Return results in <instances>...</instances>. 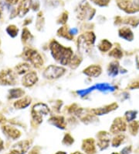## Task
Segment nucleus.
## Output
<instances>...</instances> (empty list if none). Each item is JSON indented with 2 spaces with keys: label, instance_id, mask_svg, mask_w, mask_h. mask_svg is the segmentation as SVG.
Masks as SVG:
<instances>
[{
  "label": "nucleus",
  "instance_id": "obj_1",
  "mask_svg": "<svg viewBox=\"0 0 139 154\" xmlns=\"http://www.w3.org/2000/svg\"><path fill=\"white\" fill-rule=\"evenodd\" d=\"M50 51L54 59L63 66L68 65L73 57L71 48L63 47L55 41L50 44Z\"/></svg>",
  "mask_w": 139,
  "mask_h": 154
},
{
  "label": "nucleus",
  "instance_id": "obj_2",
  "mask_svg": "<svg viewBox=\"0 0 139 154\" xmlns=\"http://www.w3.org/2000/svg\"><path fill=\"white\" fill-rule=\"evenodd\" d=\"M50 113L48 106L43 103H38L33 106L32 109V117L34 122L37 124H40L43 122V118Z\"/></svg>",
  "mask_w": 139,
  "mask_h": 154
},
{
  "label": "nucleus",
  "instance_id": "obj_3",
  "mask_svg": "<svg viewBox=\"0 0 139 154\" xmlns=\"http://www.w3.org/2000/svg\"><path fill=\"white\" fill-rule=\"evenodd\" d=\"M95 42V35L94 33H86L78 38V49L81 52L87 51Z\"/></svg>",
  "mask_w": 139,
  "mask_h": 154
},
{
  "label": "nucleus",
  "instance_id": "obj_4",
  "mask_svg": "<svg viewBox=\"0 0 139 154\" xmlns=\"http://www.w3.org/2000/svg\"><path fill=\"white\" fill-rule=\"evenodd\" d=\"M65 72H66V69L64 68L51 65L45 69L43 75L46 79L51 80V79H58L59 77L63 76Z\"/></svg>",
  "mask_w": 139,
  "mask_h": 154
},
{
  "label": "nucleus",
  "instance_id": "obj_5",
  "mask_svg": "<svg viewBox=\"0 0 139 154\" xmlns=\"http://www.w3.org/2000/svg\"><path fill=\"white\" fill-rule=\"evenodd\" d=\"M23 57L25 58L26 60H28L36 68H40L43 64V58L39 55V53L37 52L35 50L33 49H27L23 53Z\"/></svg>",
  "mask_w": 139,
  "mask_h": 154
},
{
  "label": "nucleus",
  "instance_id": "obj_6",
  "mask_svg": "<svg viewBox=\"0 0 139 154\" xmlns=\"http://www.w3.org/2000/svg\"><path fill=\"white\" fill-rule=\"evenodd\" d=\"M16 83V75L12 70H4L0 72V84L14 85Z\"/></svg>",
  "mask_w": 139,
  "mask_h": 154
},
{
  "label": "nucleus",
  "instance_id": "obj_7",
  "mask_svg": "<svg viewBox=\"0 0 139 154\" xmlns=\"http://www.w3.org/2000/svg\"><path fill=\"white\" fill-rule=\"evenodd\" d=\"M30 141H21L12 147L9 154H25L30 148Z\"/></svg>",
  "mask_w": 139,
  "mask_h": 154
},
{
  "label": "nucleus",
  "instance_id": "obj_8",
  "mask_svg": "<svg viewBox=\"0 0 139 154\" xmlns=\"http://www.w3.org/2000/svg\"><path fill=\"white\" fill-rule=\"evenodd\" d=\"M97 146L100 150L106 149L109 146L110 143V134L106 132H100L97 135Z\"/></svg>",
  "mask_w": 139,
  "mask_h": 154
},
{
  "label": "nucleus",
  "instance_id": "obj_9",
  "mask_svg": "<svg viewBox=\"0 0 139 154\" xmlns=\"http://www.w3.org/2000/svg\"><path fill=\"white\" fill-rule=\"evenodd\" d=\"M126 124L121 118H117L114 121L113 124L111 125V132L113 134H117L124 132L126 130Z\"/></svg>",
  "mask_w": 139,
  "mask_h": 154
},
{
  "label": "nucleus",
  "instance_id": "obj_10",
  "mask_svg": "<svg viewBox=\"0 0 139 154\" xmlns=\"http://www.w3.org/2000/svg\"><path fill=\"white\" fill-rule=\"evenodd\" d=\"M38 81V76L35 72H30L23 76L22 79V85L26 87H31Z\"/></svg>",
  "mask_w": 139,
  "mask_h": 154
},
{
  "label": "nucleus",
  "instance_id": "obj_11",
  "mask_svg": "<svg viewBox=\"0 0 139 154\" xmlns=\"http://www.w3.org/2000/svg\"><path fill=\"white\" fill-rule=\"evenodd\" d=\"M82 149L87 154H94L96 152L94 140L93 139H87L82 143Z\"/></svg>",
  "mask_w": 139,
  "mask_h": 154
},
{
  "label": "nucleus",
  "instance_id": "obj_12",
  "mask_svg": "<svg viewBox=\"0 0 139 154\" xmlns=\"http://www.w3.org/2000/svg\"><path fill=\"white\" fill-rule=\"evenodd\" d=\"M101 72L102 69L100 66H97V65H92V66H90L86 68L85 69L83 70V73L87 76L96 78L101 74Z\"/></svg>",
  "mask_w": 139,
  "mask_h": 154
},
{
  "label": "nucleus",
  "instance_id": "obj_13",
  "mask_svg": "<svg viewBox=\"0 0 139 154\" xmlns=\"http://www.w3.org/2000/svg\"><path fill=\"white\" fill-rule=\"evenodd\" d=\"M117 103H111V105L105 106L104 107H100V108H97V109H94L91 110V112H93V114L95 115H105V114H108V112H111V111H114V110L117 109Z\"/></svg>",
  "mask_w": 139,
  "mask_h": 154
},
{
  "label": "nucleus",
  "instance_id": "obj_14",
  "mask_svg": "<svg viewBox=\"0 0 139 154\" xmlns=\"http://www.w3.org/2000/svg\"><path fill=\"white\" fill-rule=\"evenodd\" d=\"M49 122L53 125L56 126V127H57L59 128H61V129H64L66 128V122H65L64 118L62 116L52 117L49 120Z\"/></svg>",
  "mask_w": 139,
  "mask_h": 154
},
{
  "label": "nucleus",
  "instance_id": "obj_15",
  "mask_svg": "<svg viewBox=\"0 0 139 154\" xmlns=\"http://www.w3.org/2000/svg\"><path fill=\"white\" fill-rule=\"evenodd\" d=\"M3 131L13 139H16L19 138L21 133L17 128H13L12 126H4Z\"/></svg>",
  "mask_w": 139,
  "mask_h": 154
},
{
  "label": "nucleus",
  "instance_id": "obj_16",
  "mask_svg": "<svg viewBox=\"0 0 139 154\" xmlns=\"http://www.w3.org/2000/svg\"><path fill=\"white\" fill-rule=\"evenodd\" d=\"M30 103H31V98L29 97H25L24 98H22L16 101L14 103V107L16 109H23L30 105Z\"/></svg>",
  "mask_w": 139,
  "mask_h": 154
},
{
  "label": "nucleus",
  "instance_id": "obj_17",
  "mask_svg": "<svg viewBox=\"0 0 139 154\" xmlns=\"http://www.w3.org/2000/svg\"><path fill=\"white\" fill-rule=\"evenodd\" d=\"M119 35L121 38H124L126 41H132L134 36L133 33L128 27H124L120 29L119 30Z\"/></svg>",
  "mask_w": 139,
  "mask_h": 154
},
{
  "label": "nucleus",
  "instance_id": "obj_18",
  "mask_svg": "<svg viewBox=\"0 0 139 154\" xmlns=\"http://www.w3.org/2000/svg\"><path fill=\"white\" fill-rule=\"evenodd\" d=\"M98 48L100 51L102 52H106V51H109L110 49L112 47V45H111V42L108 40H102L101 42L98 44Z\"/></svg>",
  "mask_w": 139,
  "mask_h": 154
},
{
  "label": "nucleus",
  "instance_id": "obj_19",
  "mask_svg": "<svg viewBox=\"0 0 139 154\" xmlns=\"http://www.w3.org/2000/svg\"><path fill=\"white\" fill-rule=\"evenodd\" d=\"M15 69L17 73L19 74V75H22V74H25L27 72L30 71V66H29V64L22 63V64H19L17 66H16Z\"/></svg>",
  "mask_w": 139,
  "mask_h": 154
},
{
  "label": "nucleus",
  "instance_id": "obj_20",
  "mask_svg": "<svg viewBox=\"0 0 139 154\" xmlns=\"http://www.w3.org/2000/svg\"><path fill=\"white\" fill-rule=\"evenodd\" d=\"M108 74L111 76H115L118 73V64L116 62H111L108 66Z\"/></svg>",
  "mask_w": 139,
  "mask_h": 154
},
{
  "label": "nucleus",
  "instance_id": "obj_21",
  "mask_svg": "<svg viewBox=\"0 0 139 154\" xmlns=\"http://www.w3.org/2000/svg\"><path fill=\"white\" fill-rule=\"evenodd\" d=\"M24 95V91L21 89H13L9 90V98L13 99V98H19L21 97Z\"/></svg>",
  "mask_w": 139,
  "mask_h": 154
},
{
  "label": "nucleus",
  "instance_id": "obj_22",
  "mask_svg": "<svg viewBox=\"0 0 139 154\" xmlns=\"http://www.w3.org/2000/svg\"><path fill=\"white\" fill-rule=\"evenodd\" d=\"M139 130V122H134L131 123L129 125V131L131 134L133 135H137L138 132Z\"/></svg>",
  "mask_w": 139,
  "mask_h": 154
},
{
  "label": "nucleus",
  "instance_id": "obj_23",
  "mask_svg": "<svg viewBox=\"0 0 139 154\" xmlns=\"http://www.w3.org/2000/svg\"><path fill=\"white\" fill-rule=\"evenodd\" d=\"M124 139V135H118L116 137H114L112 140V146L114 147H118L120 146V145L123 143Z\"/></svg>",
  "mask_w": 139,
  "mask_h": 154
},
{
  "label": "nucleus",
  "instance_id": "obj_24",
  "mask_svg": "<svg viewBox=\"0 0 139 154\" xmlns=\"http://www.w3.org/2000/svg\"><path fill=\"white\" fill-rule=\"evenodd\" d=\"M109 55L114 58H117V59H120V58L122 57L123 54L122 51H120V50H119L118 48H114L109 53Z\"/></svg>",
  "mask_w": 139,
  "mask_h": 154
},
{
  "label": "nucleus",
  "instance_id": "obj_25",
  "mask_svg": "<svg viewBox=\"0 0 139 154\" xmlns=\"http://www.w3.org/2000/svg\"><path fill=\"white\" fill-rule=\"evenodd\" d=\"M136 114H137V111H127V112L125 113V119H126L127 122H132L134 119H135Z\"/></svg>",
  "mask_w": 139,
  "mask_h": 154
},
{
  "label": "nucleus",
  "instance_id": "obj_26",
  "mask_svg": "<svg viewBox=\"0 0 139 154\" xmlns=\"http://www.w3.org/2000/svg\"><path fill=\"white\" fill-rule=\"evenodd\" d=\"M74 138L71 136L70 134H66L63 139V143L65 145H67V146H71L74 143Z\"/></svg>",
  "mask_w": 139,
  "mask_h": 154
},
{
  "label": "nucleus",
  "instance_id": "obj_27",
  "mask_svg": "<svg viewBox=\"0 0 139 154\" xmlns=\"http://www.w3.org/2000/svg\"><path fill=\"white\" fill-rule=\"evenodd\" d=\"M80 61H81L80 58L78 56H73L69 64L71 65V68H76L79 66V64L80 63Z\"/></svg>",
  "mask_w": 139,
  "mask_h": 154
},
{
  "label": "nucleus",
  "instance_id": "obj_28",
  "mask_svg": "<svg viewBox=\"0 0 139 154\" xmlns=\"http://www.w3.org/2000/svg\"><path fill=\"white\" fill-rule=\"evenodd\" d=\"M6 30H7L8 34L13 38L16 37L18 34V29L15 26H9Z\"/></svg>",
  "mask_w": 139,
  "mask_h": 154
},
{
  "label": "nucleus",
  "instance_id": "obj_29",
  "mask_svg": "<svg viewBox=\"0 0 139 154\" xmlns=\"http://www.w3.org/2000/svg\"><path fill=\"white\" fill-rule=\"evenodd\" d=\"M30 37H31V34H30V32L27 29H24V30L22 31V41H24V42H27L30 39Z\"/></svg>",
  "mask_w": 139,
  "mask_h": 154
},
{
  "label": "nucleus",
  "instance_id": "obj_30",
  "mask_svg": "<svg viewBox=\"0 0 139 154\" xmlns=\"http://www.w3.org/2000/svg\"><path fill=\"white\" fill-rule=\"evenodd\" d=\"M39 152H40V147H34L30 152L29 154H39Z\"/></svg>",
  "mask_w": 139,
  "mask_h": 154
},
{
  "label": "nucleus",
  "instance_id": "obj_31",
  "mask_svg": "<svg viewBox=\"0 0 139 154\" xmlns=\"http://www.w3.org/2000/svg\"><path fill=\"white\" fill-rule=\"evenodd\" d=\"M131 149H132V147H125L122 149L121 151V154H129L131 152Z\"/></svg>",
  "mask_w": 139,
  "mask_h": 154
},
{
  "label": "nucleus",
  "instance_id": "obj_32",
  "mask_svg": "<svg viewBox=\"0 0 139 154\" xmlns=\"http://www.w3.org/2000/svg\"><path fill=\"white\" fill-rule=\"evenodd\" d=\"M130 88L131 89H137V88H139V80L137 81V82H135V83H134L130 87Z\"/></svg>",
  "mask_w": 139,
  "mask_h": 154
},
{
  "label": "nucleus",
  "instance_id": "obj_33",
  "mask_svg": "<svg viewBox=\"0 0 139 154\" xmlns=\"http://www.w3.org/2000/svg\"><path fill=\"white\" fill-rule=\"evenodd\" d=\"M3 142H2V140L0 139V151L2 150V149H3Z\"/></svg>",
  "mask_w": 139,
  "mask_h": 154
},
{
  "label": "nucleus",
  "instance_id": "obj_34",
  "mask_svg": "<svg viewBox=\"0 0 139 154\" xmlns=\"http://www.w3.org/2000/svg\"><path fill=\"white\" fill-rule=\"evenodd\" d=\"M55 154H67V152H63V151H59V152H57L56 153H55Z\"/></svg>",
  "mask_w": 139,
  "mask_h": 154
},
{
  "label": "nucleus",
  "instance_id": "obj_35",
  "mask_svg": "<svg viewBox=\"0 0 139 154\" xmlns=\"http://www.w3.org/2000/svg\"><path fill=\"white\" fill-rule=\"evenodd\" d=\"M72 154H83V153H81V152H75Z\"/></svg>",
  "mask_w": 139,
  "mask_h": 154
},
{
  "label": "nucleus",
  "instance_id": "obj_36",
  "mask_svg": "<svg viewBox=\"0 0 139 154\" xmlns=\"http://www.w3.org/2000/svg\"><path fill=\"white\" fill-rule=\"evenodd\" d=\"M111 154H118V153H116V152H113V153H111Z\"/></svg>",
  "mask_w": 139,
  "mask_h": 154
}]
</instances>
